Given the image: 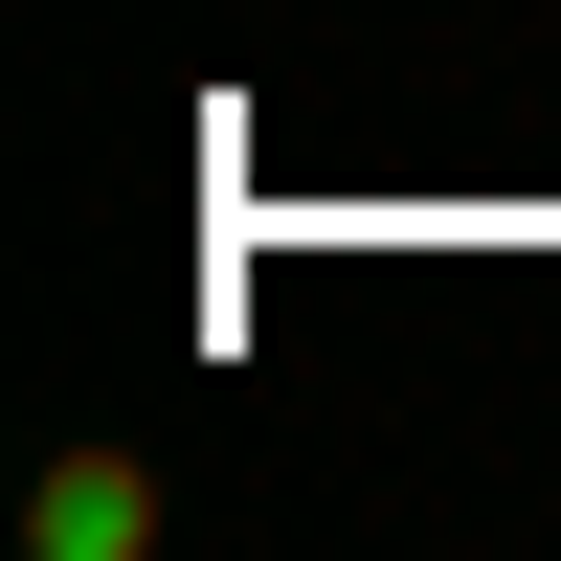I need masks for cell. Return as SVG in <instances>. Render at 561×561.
Instances as JSON below:
<instances>
[{"label": "cell", "mask_w": 561, "mask_h": 561, "mask_svg": "<svg viewBox=\"0 0 561 561\" xmlns=\"http://www.w3.org/2000/svg\"><path fill=\"white\" fill-rule=\"evenodd\" d=\"M23 539L45 561H158V472H135V449H45V472H23Z\"/></svg>", "instance_id": "1"}]
</instances>
